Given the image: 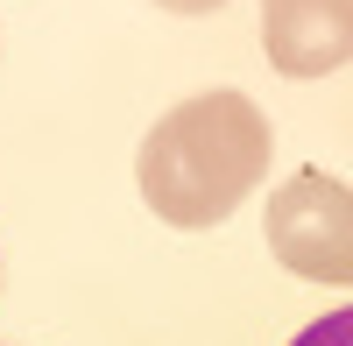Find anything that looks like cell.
Masks as SVG:
<instances>
[{"instance_id": "obj_3", "label": "cell", "mask_w": 353, "mask_h": 346, "mask_svg": "<svg viewBox=\"0 0 353 346\" xmlns=\"http://www.w3.org/2000/svg\"><path fill=\"white\" fill-rule=\"evenodd\" d=\"M261 50L283 78H325L353 57V0H261Z\"/></svg>"}, {"instance_id": "obj_1", "label": "cell", "mask_w": 353, "mask_h": 346, "mask_svg": "<svg viewBox=\"0 0 353 346\" xmlns=\"http://www.w3.org/2000/svg\"><path fill=\"white\" fill-rule=\"evenodd\" d=\"M276 128L248 92H191L141 134L134 184L170 226H219L269 177Z\"/></svg>"}, {"instance_id": "obj_5", "label": "cell", "mask_w": 353, "mask_h": 346, "mask_svg": "<svg viewBox=\"0 0 353 346\" xmlns=\"http://www.w3.org/2000/svg\"><path fill=\"white\" fill-rule=\"evenodd\" d=\"M170 8H212V0H170Z\"/></svg>"}, {"instance_id": "obj_2", "label": "cell", "mask_w": 353, "mask_h": 346, "mask_svg": "<svg viewBox=\"0 0 353 346\" xmlns=\"http://www.w3.org/2000/svg\"><path fill=\"white\" fill-rule=\"evenodd\" d=\"M261 234H269V254L290 276L353 290V184L346 177L297 170L290 184H276Z\"/></svg>"}, {"instance_id": "obj_4", "label": "cell", "mask_w": 353, "mask_h": 346, "mask_svg": "<svg viewBox=\"0 0 353 346\" xmlns=\"http://www.w3.org/2000/svg\"><path fill=\"white\" fill-rule=\"evenodd\" d=\"M290 346H353V304H339V311H325V318H311Z\"/></svg>"}]
</instances>
